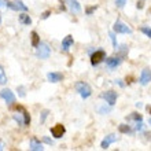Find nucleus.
Instances as JSON below:
<instances>
[{
	"label": "nucleus",
	"instance_id": "6",
	"mask_svg": "<svg viewBox=\"0 0 151 151\" xmlns=\"http://www.w3.org/2000/svg\"><path fill=\"white\" fill-rule=\"evenodd\" d=\"M7 7L14 10V11H28V6L24 4L21 0H12V1H7Z\"/></svg>",
	"mask_w": 151,
	"mask_h": 151
},
{
	"label": "nucleus",
	"instance_id": "12",
	"mask_svg": "<svg viewBox=\"0 0 151 151\" xmlns=\"http://www.w3.org/2000/svg\"><path fill=\"white\" fill-rule=\"evenodd\" d=\"M66 4L69 6V10L74 14H80L81 12V6L77 0H66Z\"/></svg>",
	"mask_w": 151,
	"mask_h": 151
},
{
	"label": "nucleus",
	"instance_id": "11",
	"mask_svg": "<svg viewBox=\"0 0 151 151\" xmlns=\"http://www.w3.org/2000/svg\"><path fill=\"white\" fill-rule=\"evenodd\" d=\"M73 44H74L73 36H72V35H68V36L62 40V45H60V48H62V51H63V52H68Z\"/></svg>",
	"mask_w": 151,
	"mask_h": 151
},
{
	"label": "nucleus",
	"instance_id": "27",
	"mask_svg": "<svg viewBox=\"0 0 151 151\" xmlns=\"http://www.w3.org/2000/svg\"><path fill=\"white\" fill-rule=\"evenodd\" d=\"M17 91L19 92V96H21V98H25V95H26V93H25V87L19 85V87L17 88Z\"/></svg>",
	"mask_w": 151,
	"mask_h": 151
},
{
	"label": "nucleus",
	"instance_id": "21",
	"mask_svg": "<svg viewBox=\"0 0 151 151\" xmlns=\"http://www.w3.org/2000/svg\"><path fill=\"white\" fill-rule=\"evenodd\" d=\"M4 84H7V76H6L3 66H0V85H4Z\"/></svg>",
	"mask_w": 151,
	"mask_h": 151
},
{
	"label": "nucleus",
	"instance_id": "30",
	"mask_svg": "<svg viewBox=\"0 0 151 151\" xmlns=\"http://www.w3.org/2000/svg\"><path fill=\"white\" fill-rule=\"evenodd\" d=\"M50 15H51V11H44L43 14H41V19H47Z\"/></svg>",
	"mask_w": 151,
	"mask_h": 151
},
{
	"label": "nucleus",
	"instance_id": "1",
	"mask_svg": "<svg viewBox=\"0 0 151 151\" xmlns=\"http://www.w3.org/2000/svg\"><path fill=\"white\" fill-rule=\"evenodd\" d=\"M76 91L78 92L80 96H81L83 99L89 98V96H91V93H92L91 87H89L87 83H84V81H80V83L76 84Z\"/></svg>",
	"mask_w": 151,
	"mask_h": 151
},
{
	"label": "nucleus",
	"instance_id": "7",
	"mask_svg": "<svg viewBox=\"0 0 151 151\" xmlns=\"http://www.w3.org/2000/svg\"><path fill=\"white\" fill-rule=\"evenodd\" d=\"M100 98L106 100V103L107 104L114 106L115 100H117V98H118V95H117V92H114V91H107V92H103V93L100 95Z\"/></svg>",
	"mask_w": 151,
	"mask_h": 151
},
{
	"label": "nucleus",
	"instance_id": "13",
	"mask_svg": "<svg viewBox=\"0 0 151 151\" xmlns=\"http://www.w3.org/2000/svg\"><path fill=\"white\" fill-rule=\"evenodd\" d=\"M114 142H117V136L115 135H107L106 137L103 139V142H102V144H100V147L103 148V150H106V148H109V146L111 143H114Z\"/></svg>",
	"mask_w": 151,
	"mask_h": 151
},
{
	"label": "nucleus",
	"instance_id": "18",
	"mask_svg": "<svg viewBox=\"0 0 151 151\" xmlns=\"http://www.w3.org/2000/svg\"><path fill=\"white\" fill-rule=\"evenodd\" d=\"M19 22L22 25H26V26H29V25L32 24V18H30V17L28 15V14H21L19 15Z\"/></svg>",
	"mask_w": 151,
	"mask_h": 151
},
{
	"label": "nucleus",
	"instance_id": "23",
	"mask_svg": "<svg viewBox=\"0 0 151 151\" xmlns=\"http://www.w3.org/2000/svg\"><path fill=\"white\" fill-rule=\"evenodd\" d=\"M128 119H135L136 122H137V121H142V119H143V117H142V114H139V113H132L131 115H129V118Z\"/></svg>",
	"mask_w": 151,
	"mask_h": 151
},
{
	"label": "nucleus",
	"instance_id": "4",
	"mask_svg": "<svg viewBox=\"0 0 151 151\" xmlns=\"http://www.w3.org/2000/svg\"><path fill=\"white\" fill-rule=\"evenodd\" d=\"M0 98L1 99H4V102L8 104V106H11V104L15 103V95H14V92L11 91V89H8V88H6V89H1L0 91Z\"/></svg>",
	"mask_w": 151,
	"mask_h": 151
},
{
	"label": "nucleus",
	"instance_id": "10",
	"mask_svg": "<svg viewBox=\"0 0 151 151\" xmlns=\"http://www.w3.org/2000/svg\"><path fill=\"white\" fill-rule=\"evenodd\" d=\"M122 62V58L119 56H110V58H106V65H107L109 69H115L117 66H119Z\"/></svg>",
	"mask_w": 151,
	"mask_h": 151
},
{
	"label": "nucleus",
	"instance_id": "35",
	"mask_svg": "<svg viewBox=\"0 0 151 151\" xmlns=\"http://www.w3.org/2000/svg\"><path fill=\"white\" fill-rule=\"evenodd\" d=\"M1 150H4V144L0 142V151H1Z\"/></svg>",
	"mask_w": 151,
	"mask_h": 151
},
{
	"label": "nucleus",
	"instance_id": "34",
	"mask_svg": "<svg viewBox=\"0 0 151 151\" xmlns=\"http://www.w3.org/2000/svg\"><path fill=\"white\" fill-rule=\"evenodd\" d=\"M142 106H143V104H142V102H137V103H136V107H137V109H140Z\"/></svg>",
	"mask_w": 151,
	"mask_h": 151
},
{
	"label": "nucleus",
	"instance_id": "16",
	"mask_svg": "<svg viewBox=\"0 0 151 151\" xmlns=\"http://www.w3.org/2000/svg\"><path fill=\"white\" fill-rule=\"evenodd\" d=\"M17 110L18 111H21L22 114H24V118H25V125H29L30 124V115H29V113L25 110L22 106H17Z\"/></svg>",
	"mask_w": 151,
	"mask_h": 151
},
{
	"label": "nucleus",
	"instance_id": "17",
	"mask_svg": "<svg viewBox=\"0 0 151 151\" xmlns=\"http://www.w3.org/2000/svg\"><path fill=\"white\" fill-rule=\"evenodd\" d=\"M115 52H117V56H119V58H125L128 54V47L127 45H121V47H117L115 48Z\"/></svg>",
	"mask_w": 151,
	"mask_h": 151
},
{
	"label": "nucleus",
	"instance_id": "37",
	"mask_svg": "<svg viewBox=\"0 0 151 151\" xmlns=\"http://www.w3.org/2000/svg\"><path fill=\"white\" fill-rule=\"evenodd\" d=\"M148 124H150V125H151V118H150V119H148Z\"/></svg>",
	"mask_w": 151,
	"mask_h": 151
},
{
	"label": "nucleus",
	"instance_id": "36",
	"mask_svg": "<svg viewBox=\"0 0 151 151\" xmlns=\"http://www.w3.org/2000/svg\"><path fill=\"white\" fill-rule=\"evenodd\" d=\"M147 110H148V113L151 114V106H147Z\"/></svg>",
	"mask_w": 151,
	"mask_h": 151
},
{
	"label": "nucleus",
	"instance_id": "8",
	"mask_svg": "<svg viewBox=\"0 0 151 151\" xmlns=\"http://www.w3.org/2000/svg\"><path fill=\"white\" fill-rule=\"evenodd\" d=\"M65 132H66V128L62 125V124H56L54 127L51 128V135L55 137V139H60L62 136L65 135Z\"/></svg>",
	"mask_w": 151,
	"mask_h": 151
},
{
	"label": "nucleus",
	"instance_id": "38",
	"mask_svg": "<svg viewBox=\"0 0 151 151\" xmlns=\"http://www.w3.org/2000/svg\"><path fill=\"white\" fill-rule=\"evenodd\" d=\"M0 24H1V17H0Z\"/></svg>",
	"mask_w": 151,
	"mask_h": 151
},
{
	"label": "nucleus",
	"instance_id": "3",
	"mask_svg": "<svg viewBox=\"0 0 151 151\" xmlns=\"http://www.w3.org/2000/svg\"><path fill=\"white\" fill-rule=\"evenodd\" d=\"M106 59V52L103 50H98V51L91 52V65L92 66H98L100 62Z\"/></svg>",
	"mask_w": 151,
	"mask_h": 151
},
{
	"label": "nucleus",
	"instance_id": "33",
	"mask_svg": "<svg viewBox=\"0 0 151 151\" xmlns=\"http://www.w3.org/2000/svg\"><path fill=\"white\" fill-rule=\"evenodd\" d=\"M44 143H47V144H52V140L50 139V137H47V136H45V137H44Z\"/></svg>",
	"mask_w": 151,
	"mask_h": 151
},
{
	"label": "nucleus",
	"instance_id": "2",
	"mask_svg": "<svg viewBox=\"0 0 151 151\" xmlns=\"http://www.w3.org/2000/svg\"><path fill=\"white\" fill-rule=\"evenodd\" d=\"M36 55L40 59H48L50 55H51V48H50V45H48L47 43H44V41L40 43L36 50Z\"/></svg>",
	"mask_w": 151,
	"mask_h": 151
},
{
	"label": "nucleus",
	"instance_id": "25",
	"mask_svg": "<svg viewBox=\"0 0 151 151\" xmlns=\"http://www.w3.org/2000/svg\"><path fill=\"white\" fill-rule=\"evenodd\" d=\"M48 114H50V110H43V111H41V115H40V122L43 124L44 121H45V118L48 117Z\"/></svg>",
	"mask_w": 151,
	"mask_h": 151
},
{
	"label": "nucleus",
	"instance_id": "31",
	"mask_svg": "<svg viewBox=\"0 0 151 151\" xmlns=\"http://www.w3.org/2000/svg\"><path fill=\"white\" fill-rule=\"evenodd\" d=\"M110 39H111V41H113L114 48H117V41H115V37H114V35H113V33H110Z\"/></svg>",
	"mask_w": 151,
	"mask_h": 151
},
{
	"label": "nucleus",
	"instance_id": "9",
	"mask_svg": "<svg viewBox=\"0 0 151 151\" xmlns=\"http://www.w3.org/2000/svg\"><path fill=\"white\" fill-rule=\"evenodd\" d=\"M150 81H151V69H143L142 73H140L139 83L142 85H147Z\"/></svg>",
	"mask_w": 151,
	"mask_h": 151
},
{
	"label": "nucleus",
	"instance_id": "32",
	"mask_svg": "<svg viewBox=\"0 0 151 151\" xmlns=\"http://www.w3.org/2000/svg\"><path fill=\"white\" fill-rule=\"evenodd\" d=\"M136 7L139 8V10H142V8L144 7V3H143V1H137V4H136Z\"/></svg>",
	"mask_w": 151,
	"mask_h": 151
},
{
	"label": "nucleus",
	"instance_id": "22",
	"mask_svg": "<svg viewBox=\"0 0 151 151\" xmlns=\"http://www.w3.org/2000/svg\"><path fill=\"white\" fill-rule=\"evenodd\" d=\"M12 118L15 119L18 125H25V118H24V114H14Z\"/></svg>",
	"mask_w": 151,
	"mask_h": 151
},
{
	"label": "nucleus",
	"instance_id": "20",
	"mask_svg": "<svg viewBox=\"0 0 151 151\" xmlns=\"http://www.w3.org/2000/svg\"><path fill=\"white\" fill-rule=\"evenodd\" d=\"M30 37H32V45L35 48H37L40 44V37H39V35H37V32H32Z\"/></svg>",
	"mask_w": 151,
	"mask_h": 151
},
{
	"label": "nucleus",
	"instance_id": "24",
	"mask_svg": "<svg viewBox=\"0 0 151 151\" xmlns=\"http://www.w3.org/2000/svg\"><path fill=\"white\" fill-rule=\"evenodd\" d=\"M140 30H142V32H143L147 37H150V39H151V28H148V26H142V28H140Z\"/></svg>",
	"mask_w": 151,
	"mask_h": 151
},
{
	"label": "nucleus",
	"instance_id": "5",
	"mask_svg": "<svg viewBox=\"0 0 151 151\" xmlns=\"http://www.w3.org/2000/svg\"><path fill=\"white\" fill-rule=\"evenodd\" d=\"M113 30H114L115 33H121V35H131L132 33V29L129 28L127 24L121 22V21H117V22H115L114 26H113Z\"/></svg>",
	"mask_w": 151,
	"mask_h": 151
},
{
	"label": "nucleus",
	"instance_id": "19",
	"mask_svg": "<svg viewBox=\"0 0 151 151\" xmlns=\"http://www.w3.org/2000/svg\"><path fill=\"white\" fill-rule=\"evenodd\" d=\"M118 131L121 132V133H133L132 128L129 127V125H127V124H121L118 127Z\"/></svg>",
	"mask_w": 151,
	"mask_h": 151
},
{
	"label": "nucleus",
	"instance_id": "28",
	"mask_svg": "<svg viewBox=\"0 0 151 151\" xmlns=\"http://www.w3.org/2000/svg\"><path fill=\"white\" fill-rule=\"evenodd\" d=\"M96 8H98V7H96V6H92V7H88L87 10H85V12H87V15H91L92 12H93V11H95V10H96Z\"/></svg>",
	"mask_w": 151,
	"mask_h": 151
},
{
	"label": "nucleus",
	"instance_id": "26",
	"mask_svg": "<svg viewBox=\"0 0 151 151\" xmlns=\"http://www.w3.org/2000/svg\"><path fill=\"white\" fill-rule=\"evenodd\" d=\"M127 4V0H115V6L118 8H124Z\"/></svg>",
	"mask_w": 151,
	"mask_h": 151
},
{
	"label": "nucleus",
	"instance_id": "15",
	"mask_svg": "<svg viewBox=\"0 0 151 151\" xmlns=\"http://www.w3.org/2000/svg\"><path fill=\"white\" fill-rule=\"evenodd\" d=\"M30 150L32 151H43L44 147H43V144L40 143L36 137H33V139L30 140Z\"/></svg>",
	"mask_w": 151,
	"mask_h": 151
},
{
	"label": "nucleus",
	"instance_id": "14",
	"mask_svg": "<svg viewBox=\"0 0 151 151\" xmlns=\"http://www.w3.org/2000/svg\"><path fill=\"white\" fill-rule=\"evenodd\" d=\"M47 80L50 83H59L63 80V74L62 73H58V72H52V73H48L47 74Z\"/></svg>",
	"mask_w": 151,
	"mask_h": 151
},
{
	"label": "nucleus",
	"instance_id": "29",
	"mask_svg": "<svg viewBox=\"0 0 151 151\" xmlns=\"http://www.w3.org/2000/svg\"><path fill=\"white\" fill-rule=\"evenodd\" d=\"M143 128H144V124L142 122V121H137V122H136V129H137V131H143Z\"/></svg>",
	"mask_w": 151,
	"mask_h": 151
}]
</instances>
